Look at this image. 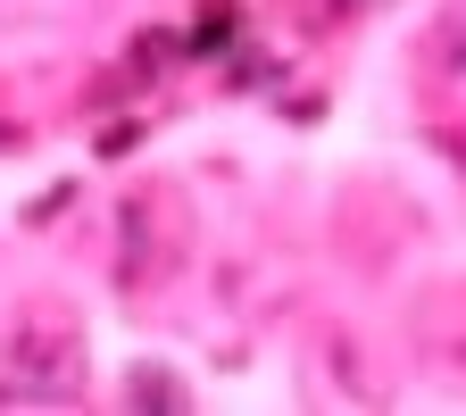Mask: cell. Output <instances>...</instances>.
Segmentation results:
<instances>
[{"label": "cell", "instance_id": "obj_1", "mask_svg": "<svg viewBox=\"0 0 466 416\" xmlns=\"http://www.w3.org/2000/svg\"><path fill=\"white\" fill-rule=\"evenodd\" d=\"M425 76H433L441 92H458V100H466V17H450V25L425 42Z\"/></svg>", "mask_w": 466, "mask_h": 416}]
</instances>
